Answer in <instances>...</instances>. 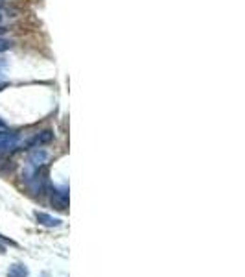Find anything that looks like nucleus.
<instances>
[{
  "label": "nucleus",
  "instance_id": "nucleus-1",
  "mask_svg": "<svg viewBox=\"0 0 245 277\" xmlns=\"http://www.w3.org/2000/svg\"><path fill=\"white\" fill-rule=\"evenodd\" d=\"M19 146V133L13 131H0V155L13 152Z\"/></svg>",
  "mask_w": 245,
  "mask_h": 277
},
{
  "label": "nucleus",
  "instance_id": "nucleus-2",
  "mask_svg": "<svg viewBox=\"0 0 245 277\" xmlns=\"http://www.w3.org/2000/svg\"><path fill=\"white\" fill-rule=\"evenodd\" d=\"M50 203L59 211H66L69 209V189L54 187L50 192Z\"/></svg>",
  "mask_w": 245,
  "mask_h": 277
},
{
  "label": "nucleus",
  "instance_id": "nucleus-3",
  "mask_svg": "<svg viewBox=\"0 0 245 277\" xmlns=\"http://www.w3.org/2000/svg\"><path fill=\"white\" fill-rule=\"evenodd\" d=\"M28 163H30V166H33V168L44 166L48 163V152L44 150V148H32V152H30V157H28Z\"/></svg>",
  "mask_w": 245,
  "mask_h": 277
},
{
  "label": "nucleus",
  "instance_id": "nucleus-4",
  "mask_svg": "<svg viewBox=\"0 0 245 277\" xmlns=\"http://www.w3.org/2000/svg\"><path fill=\"white\" fill-rule=\"evenodd\" d=\"M33 216H35L39 226H44V227H59L61 222H63L61 218L52 216V214H48V212H44V211H35L33 212Z\"/></svg>",
  "mask_w": 245,
  "mask_h": 277
},
{
  "label": "nucleus",
  "instance_id": "nucleus-5",
  "mask_svg": "<svg viewBox=\"0 0 245 277\" xmlns=\"http://www.w3.org/2000/svg\"><path fill=\"white\" fill-rule=\"evenodd\" d=\"M30 270L26 264L23 263H15L10 266V270H8V273H6V277H28Z\"/></svg>",
  "mask_w": 245,
  "mask_h": 277
},
{
  "label": "nucleus",
  "instance_id": "nucleus-6",
  "mask_svg": "<svg viewBox=\"0 0 245 277\" xmlns=\"http://www.w3.org/2000/svg\"><path fill=\"white\" fill-rule=\"evenodd\" d=\"M52 141H54V131L52 129H42L41 133L35 135V138H33L30 144H35V146H41V144H50Z\"/></svg>",
  "mask_w": 245,
  "mask_h": 277
},
{
  "label": "nucleus",
  "instance_id": "nucleus-7",
  "mask_svg": "<svg viewBox=\"0 0 245 277\" xmlns=\"http://www.w3.org/2000/svg\"><path fill=\"white\" fill-rule=\"evenodd\" d=\"M11 46H13V41H10V39H4V37H0V54L6 50H10Z\"/></svg>",
  "mask_w": 245,
  "mask_h": 277
},
{
  "label": "nucleus",
  "instance_id": "nucleus-8",
  "mask_svg": "<svg viewBox=\"0 0 245 277\" xmlns=\"http://www.w3.org/2000/svg\"><path fill=\"white\" fill-rule=\"evenodd\" d=\"M0 255H6V246L0 244Z\"/></svg>",
  "mask_w": 245,
  "mask_h": 277
},
{
  "label": "nucleus",
  "instance_id": "nucleus-9",
  "mask_svg": "<svg viewBox=\"0 0 245 277\" xmlns=\"http://www.w3.org/2000/svg\"><path fill=\"white\" fill-rule=\"evenodd\" d=\"M4 128H6V124L2 122V120H0V129H4Z\"/></svg>",
  "mask_w": 245,
  "mask_h": 277
},
{
  "label": "nucleus",
  "instance_id": "nucleus-10",
  "mask_svg": "<svg viewBox=\"0 0 245 277\" xmlns=\"http://www.w3.org/2000/svg\"><path fill=\"white\" fill-rule=\"evenodd\" d=\"M2 8H4V2H2V0H0V9H2Z\"/></svg>",
  "mask_w": 245,
  "mask_h": 277
},
{
  "label": "nucleus",
  "instance_id": "nucleus-11",
  "mask_svg": "<svg viewBox=\"0 0 245 277\" xmlns=\"http://www.w3.org/2000/svg\"><path fill=\"white\" fill-rule=\"evenodd\" d=\"M0 23H2V13H0Z\"/></svg>",
  "mask_w": 245,
  "mask_h": 277
}]
</instances>
